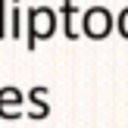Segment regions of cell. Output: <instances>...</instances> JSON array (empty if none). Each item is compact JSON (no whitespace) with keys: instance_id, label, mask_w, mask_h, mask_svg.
<instances>
[{"instance_id":"3","label":"cell","mask_w":128,"mask_h":128,"mask_svg":"<svg viewBox=\"0 0 128 128\" xmlns=\"http://www.w3.org/2000/svg\"><path fill=\"white\" fill-rule=\"evenodd\" d=\"M19 103H22V94H19L16 88L0 91V112H3V116H16V106Z\"/></svg>"},{"instance_id":"4","label":"cell","mask_w":128,"mask_h":128,"mask_svg":"<svg viewBox=\"0 0 128 128\" xmlns=\"http://www.w3.org/2000/svg\"><path fill=\"white\" fill-rule=\"evenodd\" d=\"M119 31H122V34L128 38V10L122 12V16H119Z\"/></svg>"},{"instance_id":"1","label":"cell","mask_w":128,"mask_h":128,"mask_svg":"<svg viewBox=\"0 0 128 128\" xmlns=\"http://www.w3.org/2000/svg\"><path fill=\"white\" fill-rule=\"evenodd\" d=\"M81 28H84L88 38H94V41H100V38H106L112 31V12L103 10V6H94V10L84 12V19H81Z\"/></svg>"},{"instance_id":"2","label":"cell","mask_w":128,"mask_h":128,"mask_svg":"<svg viewBox=\"0 0 128 128\" xmlns=\"http://www.w3.org/2000/svg\"><path fill=\"white\" fill-rule=\"evenodd\" d=\"M28 31H31L34 38H50V34H53V10H47V6L31 10V16H28Z\"/></svg>"}]
</instances>
